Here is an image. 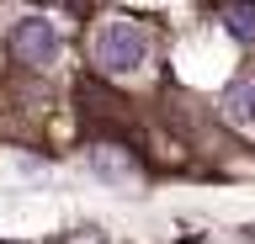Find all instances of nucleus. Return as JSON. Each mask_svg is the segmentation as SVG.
I'll list each match as a JSON object with an SVG mask.
<instances>
[{"mask_svg": "<svg viewBox=\"0 0 255 244\" xmlns=\"http://www.w3.org/2000/svg\"><path fill=\"white\" fill-rule=\"evenodd\" d=\"M91 53H96V64L107 69V75H138L149 64V32H143L138 21H128V16H107L96 27Z\"/></svg>", "mask_w": 255, "mask_h": 244, "instance_id": "nucleus-1", "label": "nucleus"}, {"mask_svg": "<svg viewBox=\"0 0 255 244\" xmlns=\"http://www.w3.org/2000/svg\"><path fill=\"white\" fill-rule=\"evenodd\" d=\"M11 48L21 53V64H53V59H59V27H53V21L48 16H21L11 27Z\"/></svg>", "mask_w": 255, "mask_h": 244, "instance_id": "nucleus-2", "label": "nucleus"}, {"mask_svg": "<svg viewBox=\"0 0 255 244\" xmlns=\"http://www.w3.org/2000/svg\"><path fill=\"white\" fill-rule=\"evenodd\" d=\"M223 117L234 128H255V75H245V80H234L223 90Z\"/></svg>", "mask_w": 255, "mask_h": 244, "instance_id": "nucleus-3", "label": "nucleus"}, {"mask_svg": "<svg viewBox=\"0 0 255 244\" xmlns=\"http://www.w3.org/2000/svg\"><path fill=\"white\" fill-rule=\"evenodd\" d=\"M91 175L112 180V186H128L138 170H133V160H123V154H112V149H96V154H91Z\"/></svg>", "mask_w": 255, "mask_h": 244, "instance_id": "nucleus-4", "label": "nucleus"}, {"mask_svg": "<svg viewBox=\"0 0 255 244\" xmlns=\"http://www.w3.org/2000/svg\"><path fill=\"white\" fill-rule=\"evenodd\" d=\"M223 27H229V37L250 43V37H255V11H250V5H229V11H223Z\"/></svg>", "mask_w": 255, "mask_h": 244, "instance_id": "nucleus-5", "label": "nucleus"}]
</instances>
